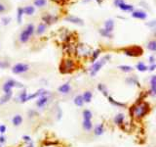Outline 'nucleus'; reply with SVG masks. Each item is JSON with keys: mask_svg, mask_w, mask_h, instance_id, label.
I'll return each instance as SVG.
<instances>
[{"mask_svg": "<svg viewBox=\"0 0 156 147\" xmlns=\"http://www.w3.org/2000/svg\"><path fill=\"white\" fill-rule=\"evenodd\" d=\"M150 109L151 108L148 102H146L144 99H139L130 108L129 112L133 119L136 121H140L149 114Z\"/></svg>", "mask_w": 156, "mask_h": 147, "instance_id": "nucleus-1", "label": "nucleus"}, {"mask_svg": "<svg viewBox=\"0 0 156 147\" xmlns=\"http://www.w3.org/2000/svg\"><path fill=\"white\" fill-rule=\"evenodd\" d=\"M11 71L13 75L22 77L23 78H31L36 75L34 73L33 66L27 62H19L14 64L11 67Z\"/></svg>", "mask_w": 156, "mask_h": 147, "instance_id": "nucleus-2", "label": "nucleus"}, {"mask_svg": "<svg viewBox=\"0 0 156 147\" xmlns=\"http://www.w3.org/2000/svg\"><path fill=\"white\" fill-rule=\"evenodd\" d=\"M77 68V63L73 58L71 57H65L61 61L60 64V72L63 75H66V74H70L72 72H74Z\"/></svg>", "mask_w": 156, "mask_h": 147, "instance_id": "nucleus-3", "label": "nucleus"}, {"mask_svg": "<svg viewBox=\"0 0 156 147\" xmlns=\"http://www.w3.org/2000/svg\"><path fill=\"white\" fill-rule=\"evenodd\" d=\"M9 115V122L11 126H13L14 127H20L23 126L24 123V114L22 111L18 110L17 107L13 111H10Z\"/></svg>", "mask_w": 156, "mask_h": 147, "instance_id": "nucleus-4", "label": "nucleus"}, {"mask_svg": "<svg viewBox=\"0 0 156 147\" xmlns=\"http://www.w3.org/2000/svg\"><path fill=\"white\" fill-rule=\"evenodd\" d=\"M110 59H111V56L107 54V55H105L102 58H101L100 60H98L95 63H93L92 66L89 68V74H90V76L91 77L97 76V74L101 71V69L104 67L105 64H106V62L108 61V60H110Z\"/></svg>", "mask_w": 156, "mask_h": 147, "instance_id": "nucleus-5", "label": "nucleus"}, {"mask_svg": "<svg viewBox=\"0 0 156 147\" xmlns=\"http://www.w3.org/2000/svg\"><path fill=\"white\" fill-rule=\"evenodd\" d=\"M92 50L89 46H87L86 44H78L75 46V55L79 58H87V57H91Z\"/></svg>", "mask_w": 156, "mask_h": 147, "instance_id": "nucleus-6", "label": "nucleus"}, {"mask_svg": "<svg viewBox=\"0 0 156 147\" xmlns=\"http://www.w3.org/2000/svg\"><path fill=\"white\" fill-rule=\"evenodd\" d=\"M121 51L123 52L126 56H129V57H139V56H140L141 54L144 53L141 47H140L138 45L124 47V48L121 49Z\"/></svg>", "mask_w": 156, "mask_h": 147, "instance_id": "nucleus-7", "label": "nucleus"}, {"mask_svg": "<svg viewBox=\"0 0 156 147\" xmlns=\"http://www.w3.org/2000/svg\"><path fill=\"white\" fill-rule=\"evenodd\" d=\"M113 123L115 126L119 127V129L126 130V126H127L126 116H125V114H123V113H118V114H116L113 118Z\"/></svg>", "mask_w": 156, "mask_h": 147, "instance_id": "nucleus-8", "label": "nucleus"}, {"mask_svg": "<svg viewBox=\"0 0 156 147\" xmlns=\"http://www.w3.org/2000/svg\"><path fill=\"white\" fill-rule=\"evenodd\" d=\"M113 4H114L115 7L119 8L123 12H130V13H132L135 10L133 5L126 3L124 0H113Z\"/></svg>", "mask_w": 156, "mask_h": 147, "instance_id": "nucleus-9", "label": "nucleus"}, {"mask_svg": "<svg viewBox=\"0 0 156 147\" xmlns=\"http://www.w3.org/2000/svg\"><path fill=\"white\" fill-rule=\"evenodd\" d=\"M147 95L151 97L156 96V75H152L149 80V89L147 91Z\"/></svg>", "mask_w": 156, "mask_h": 147, "instance_id": "nucleus-10", "label": "nucleus"}, {"mask_svg": "<svg viewBox=\"0 0 156 147\" xmlns=\"http://www.w3.org/2000/svg\"><path fill=\"white\" fill-rule=\"evenodd\" d=\"M72 90V87H71V85L69 81L67 82H65L63 85H62L61 86H58V92L60 93L62 95H67L69 94Z\"/></svg>", "mask_w": 156, "mask_h": 147, "instance_id": "nucleus-11", "label": "nucleus"}, {"mask_svg": "<svg viewBox=\"0 0 156 147\" xmlns=\"http://www.w3.org/2000/svg\"><path fill=\"white\" fill-rule=\"evenodd\" d=\"M58 18L57 16H54V15L49 14V13L44 14L42 16V21H43V23H45L47 26L48 24H52L54 23H56L58 21Z\"/></svg>", "mask_w": 156, "mask_h": 147, "instance_id": "nucleus-12", "label": "nucleus"}, {"mask_svg": "<svg viewBox=\"0 0 156 147\" xmlns=\"http://www.w3.org/2000/svg\"><path fill=\"white\" fill-rule=\"evenodd\" d=\"M131 16L138 20H146V18H147V13H146L144 10L138 9V10H134V11L132 12Z\"/></svg>", "mask_w": 156, "mask_h": 147, "instance_id": "nucleus-13", "label": "nucleus"}, {"mask_svg": "<svg viewBox=\"0 0 156 147\" xmlns=\"http://www.w3.org/2000/svg\"><path fill=\"white\" fill-rule=\"evenodd\" d=\"M31 38V36H29L28 32L26 31V29H23V31L20 32V36H19V42L21 44H26L29 41V39Z\"/></svg>", "mask_w": 156, "mask_h": 147, "instance_id": "nucleus-14", "label": "nucleus"}, {"mask_svg": "<svg viewBox=\"0 0 156 147\" xmlns=\"http://www.w3.org/2000/svg\"><path fill=\"white\" fill-rule=\"evenodd\" d=\"M105 125L101 123V124H98L94 126V130H93V134H94L95 136H101L102 134H105Z\"/></svg>", "mask_w": 156, "mask_h": 147, "instance_id": "nucleus-15", "label": "nucleus"}, {"mask_svg": "<svg viewBox=\"0 0 156 147\" xmlns=\"http://www.w3.org/2000/svg\"><path fill=\"white\" fill-rule=\"evenodd\" d=\"M65 20L66 22H69V23L75 24H79V26H83V24H84V21H83L81 18L73 16V15H69V16L66 17Z\"/></svg>", "mask_w": 156, "mask_h": 147, "instance_id": "nucleus-16", "label": "nucleus"}, {"mask_svg": "<svg viewBox=\"0 0 156 147\" xmlns=\"http://www.w3.org/2000/svg\"><path fill=\"white\" fill-rule=\"evenodd\" d=\"M94 124H93L92 121L89 120H83L82 121V129L86 132H91L94 130Z\"/></svg>", "mask_w": 156, "mask_h": 147, "instance_id": "nucleus-17", "label": "nucleus"}, {"mask_svg": "<svg viewBox=\"0 0 156 147\" xmlns=\"http://www.w3.org/2000/svg\"><path fill=\"white\" fill-rule=\"evenodd\" d=\"M107 100H108V102L110 103V104L112 105V106H114V107H118V108H127L128 106H127V104L126 103H124V102H120V101H118V100H115L113 97L112 96H108L107 97Z\"/></svg>", "mask_w": 156, "mask_h": 147, "instance_id": "nucleus-18", "label": "nucleus"}, {"mask_svg": "<svg viewBox=\"0 0 156 147\" xmlns=\"http://www.w3.org/2000/svg\"><path fill=\"white\" fill-rule=\"evenodd\" d=\"M125 82L127 83V85H136V86H138V87H140V81H139V78L136 77V76L128 77L125 80Z\"/></svg>", "mask_w": 156, "mask_h": 147, "instance_id": "nucleus-19", "label": "nucleus"}, {"mask_svg": "<svg viewBox=\"0 0 156 147\" xmlns=\"http://www.w3.org/2000/svg\"><path fill=\"white\" fill-rule=\"evenodd\" d=\"M73 103H74L75 106L79 107V108H82L83 106H84L85 105V101H84V99H83L82 94H77L74 97V99H73Z\"/></svg>", "mask_w": 156, "mask_h": 147, "instance_id": "nucleus-20", "label": "nucleus"}, {"mask_svg": "<svg viewBox=\"0 0 156 147\" xmlns=\"http://www.w3.org/2000/svg\"><path fill=\"white\" fill-rule=\"evenodd\" d=\"M114 27H115V23L112 19H107L106 21L105 22V28L106 29L107 32H112L114 29Z\"/></svg>", "mask_w": 156, "mask_h": 147, "instance_id": "nucleus-21", "label": "nucleus"}, {"mask_svg": "<svg viewBox=\"0 0 156 147\" xmlns=\"http://www.w3.org/2000/svg\"><path fill=\"white\" fill-rule=\"evenodd\" d=\"M46 29H47V24L45 23H40L37 26L36 29H35V33H36V36H42V34L46 32Z\"/></svg>", "mask_w": 156, "mask_h": 147, "instance_id": "nucleus-22", "label": "nucleus"}, {"mask_svg": "<svg viewBox=\"0 0 156 147\" xmlns=\"http://www.w3.org/2000/svg\"><path fill=\"white\" fill-rule=\"evenodd\" d=\"M98 90H99L102 95H104L105 97H108L109 96V92H108V89H107V87L105 85H104V83H99L97 86Z\"/></svg>", "mask_w": 156, "mask_h": 147, "instance_id": "nucleus-23", "label": "nucleus"}, {"mask_svg": "<svg viewBox=\"0 0 156 147\" xmlns=\"http://www.w3.org/2000/svg\"><path fill=\"white\" fill-rule=\"evenodd\" d=\"M82 96H83V99L85 101V104L87 103H90L93 99V93L91 90H86L82 93Z\"/></svg>", "mask_w": 156, "mask_h": 147, "instance_id": "nucleus-24", "label": "nucleus"}, {"mask_svg": "<svg viewBox=\"0 0 156 147\" xmlns=\"http://www.w3.org/2000/svg\"><path fill=\"white\" fill-rule=\"evenodd\" d=\"M101 49H100V48H98V49H96V50L93 51L91 54V57H90L91 62L95 63L96 61H98V58H99V56L101 55Z\"/></svg>", "mask_w": 156, "mask_h": 147, "instance_id": "nucleus-25", "label": "nucleus"}, {"mask_svg": "<svg viewBox=\"0 0 156 147\" xmlns=\"http://www.w3.org/2000/svg\"><path fill=\"white\" fill-rule=\"evenodd\" d=\"M146 48L151 52H156V39H150L146 43Z\"/></svg>", "mask_w": 156, "mask_h": 147, "instance_id": "nucleus-26", "label": "nucleus"}, {"mask_svg": "<svg viewBox=\"0 0 156 147\" xmlns=\"http://www.w3.org/2000/svg\"><path fill=\"white\" fill-rule=\"evenodd\" d=\"M82 117H83V120L92 121V119H93V113L89 109H84V110H83V112H82Z\"/></svg>", "mask_w": 156, "mask_h": 147, "instance_id": "nucleus-27", "label": "nucleus"}, {"mask_svg": "<svg viewBox=\"0 0 156 147\" xmlns=\"http://www.w3.org/2000/svg\"><path fill=\"white\" fill-rule=\"evenodd\" d=\"M136 70H138L139 72L144 73V72H147V71H148V66H146L145 64L143 63V62H139L138 64H136Z\"/></svg>", "mask_w": 156, "mask_h": 147, "instance_id": "nucleus-28", "label": "nucleus"}, {"mask_svg": "<svg viewBox=\"0 0 156 147\" xmlns=\"http://www.w3.org/2000/svg\"><path fill=\"white\" fill-rule=\"evenodd\" d=\"M34 12H35V8H34V6L28 5V6L23 7V13L27 15V16H31V15L34 14Z\"/></svg>", "mask_w": 156, "mask_h": 147, "instance_id": "nucleus-29", "label": "nucleus"}, {"mask_svg": "<svg viewBox=\"0 0 156 147\" xmlns=\"http://www.w3.org/2000/svg\"><path fill=\"white\" fill-rule=\"evenodd\" d=\"M99 32H100L101 36H104V37H106V38H112V37H113V34H112V32H107L105 28H99Z\"/></svg>", "mask_w": 156, "mask_h": 147, "instance_id": "nucleus-30", "label": "nucleus"}, {"mask_svg": "<svg viewBox=\"0 0 156 147\" xmlns=\"http://www.w3.org/2000/svg\"><path fill=\"white\" fill-rule=\"evenodd\" d=\"M120 71H122L123 73H131L134 71V68L132 66H128V65H120L117 67Z\"/></svg>", "mask_w": 156, "mask_h": 147, "instance_id": "nucleus-31", "label": "nucleus"}, {"mask_svg": "<svg viewBox=\"0 0 156 147\" xmlns=\"http://www.w3.org/2000/svg\"><path fill=\"white\" fill-rule=\"evenodd\" d=\"M33 5L37 8H43L47 5V0H33Z\"/></svg>", "mask_w": 156, "mask_h": 147, "instance_id": "nucleus-32", "label": "nucleus"}, {"mask_svg": "<svg viewBox=\"0 0 156 147\" xmlns=\"http://www.w3.org/2000/svg\"><path fill=\"white\" fill-rule=\"evenodd\" d=\"M23 14H24L23 13V8L19 7L18 8V11H17V22H18V24H22Z\"/></svg>", "mask_w": 156, "mask_h": 147, "instance_id": "nucleus-33", "label": "nucleus"}, {"mask_svg": "<svg viewBox=\"0 0 156 147\" xmlns=\"http://www.w3.org/2000/svg\"><path fill=\"white\" fill-rule=\"evenodd\" d=\"M146 26L149 27L151 29H152L153 33H154V36L156 37V20H153V21L147 23V24H146Z\"/></svg>", "mask_w": 156, "mask_h": 147, "instance_id": "nucleus-34", "label": "nucleus"}, {"mask_svg": "<svg viewBox=\"0 0 156 147\" xmlns=\"http://www.w3.org/2000/svg\"><path fill=\"white\" fill-rule=\"evenodd\" d=\"M11 22V18L10 17H4L2 18V24H4V26H7V24Z\"/></svg>", "mask_w": 156, "mask_h": 147, "instance_id": "nucleus-35", "label": "nucleus"}, {"mask_svg": "<svg viewBox=\"0 0 156 147\" xmlns=\"http://www.w3.org/2000/svg\"><path fill=\"white\" fill-rule=\"evenodd\" d=\"M8 66H9V63L8 62L0 60V69H5V68H7Z\"/></svg>", "mask_w": 156, "mask_h": 147, "instance_id": "nucleus-36", "label": "nucleus"}, {"mask_svg": "<svg viewBox=\"0 0 156 147\" xmlns=\"http://www.w3.org/2000/svg\"><path fill=\"white\" fill-rule=\"evenodd\" d=\"M148 60H149V64L151 65V64H156L155 63V61H156V59H155V57L153 56V55H151V56H149V58H148Z\"/></svg>", "mask_w": 156, "mask_h": 147, "instance_id": "nucleus-37", "label": "nucleus"}, {"mask_svg": "<svg viewBox=\"0 0 156 147\" xmlns=\"http://www.w3.org/2000/svg\"><path fill=\"white\" fill-rule=\"evenodd\" d=\"M5 11H6V6H5L4 4L0 3V14H1V13H4Z\"/></svg>", "mask_w": 156, "mask_h": 147, "instance_id": "nucleus-38", "label": "nucleus"}, {"mask_svg": "<svg viewBox=\"0 0 156 147\" xmlns=\"http://www.w3.org/2000/svg\"><path fill=\"white\" fill-rule=\"evenodd\" d=\"M155 69H156V64H151V65H149V67H148V71L153 72Z\"/></svg>", "mask_w": 156, "mask_h": 147, "instance_id": "nucleus-39", "label": "nucleus"}, {"mask_svg": "<svg viewBox=\"0 0 156 147\" xmlns=\"http://www.w3.org/2000/svg\"><path fill=\"white\" fill-rule=\"evenodd\" d=\"M53 1H55V2H57V3H62L65 0H53Z\"/></svg>", "mask_w": 156, "mask_h": 147, "instance_id": "nucleus-40", "label": "nucleus"}, {"mask_svg": "<svg viewBox=\"0 0 156 147\" xmlns=\"http://www.w3.org/2000/svg\"><path fill=\"white\" fill-rule=\"evenodd\" d=\"M96 1H97L98 4H101V1H102V0H96Z\"/></svg>", "mask_w": 156, "mask_h": 147, "instance_id": "nucleus-41", "label": "nucleus"}, {"mask_svg": "<svg viewBox=\"0 0 156 147\" xmlns=\"http://www.w3.org/2000/svg\"><path fill=\"white\" fill-rule=\"evenodd\" d=\"M84 1H85V2H87V1L89 2V1H91V0H84Z\"/></svg>", "mask_w": 156, "mask_h": 147, "instance_id": "nucleus-42", "label": "nucleus"}, {"mask_svg": "<svg viewBox=\"0 0 156 147\" xmlns=\"http://www.w3.org/2000/svg\"><path fill=\"white\" fill-rule=\"evenodd\" d=\"M155 147H156V146H155Z\"/></svg>", "mask_w": 156, "mask_h": 147, "instance_id": "nucleus-43", "label": "nucleus"}]
</instances>
